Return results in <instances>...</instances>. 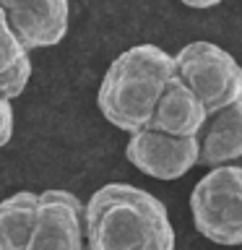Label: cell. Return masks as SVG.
<instances>
[{
  "label": "cell",
  "mask_w": 242,
  "mask_h": 250,
  "mask_svg": "<svg viewBox=\"0 0 242 250\" xmlns=\"http://www.w3.org/2000/svg\"><path fill=\"white\" fill-rule=\"evenodd\" d=\"M86 250H175V227L154 193L107 183L83 203Z\"/></svg>",
  "instance_id": "obj_1"
},
{
  "label": "cell",
  "mask_w": 242,
  "mask_h": 250,
  "mask_svg": "<svg viewBox=\"0 0 242 250\" xmlns=\"http://www.w3.org/2000/svg\"><path fill=\"white\" fill-rule=\"evenodd\" d=\"M175 78V58L167 50L156 44H136L120 52L107 68L97 104L104 120L117 130H146L164 89Z\"/></svg>",
  "instance_id": "obj_2"
},
{
  "label": "cell",
  "mask_w": 242,
  "mask_h": 250,
  "mask_svg": "<svg viewBox=\"0 0 242 250\" xmlns=\"http://www.w3.org/2000/svg\"><path fill=\"white\" fill-rule=\"evenodd\" d=\"M31 78V58L0 11V97L16 99L26 91Z\"/></svg>",
  "instance_id": "obj_10"
},
{
  "label": "cell",
  "mask_w": 242,
  "mask_h": 250,
  "mask_svg": "<svg viewBox=\"0 0 242 250\" xmlns=\"http://www.w3.org/2000/svg\"><path fill=\"white\" fill-rule=\"evenodd\" d=\"M13 123H16V117H13L11 99L0 97V148L11 144V138H13Z\"/></svg>",
  "instance_id": "obj_12"
},
{
  "label": "cell",
  "mask_w": 242,
  "mask_h": 250,
  "mask_svg": "<svg viewBox=\"0 0 242 250\" xmlns=\"http://www.w3.org/2000/svg\"><path fill=\"white\" fill-rule=\"evenodd\" d=\"M0 11L29 52L60 44L68 34L70 0H0Z\"/></svg>",
  "instance_id": "obj_7"
},
{
  "label": "cell",
  "mask_w": 242,
  "mask_h": 250,
  "mask_svg": "<svg viewBox=\"0 0 242 250\" xmlns=\"http://www.w3.org/2000/svg\"><path fill=\"white\" fill-rule=\"evenodd\" d=\"M37 214V193L19 190L0 201V250H26Z\"/></svg>",
  "instance_id": "obj_11"
},
{
  "label": "cell",
  "mask_w": 242,
  "mask_h": 250,
  "mask_svg": "<svg viewBox=\"0 0 242 250\" xmlns=\"http://www.w3.org/2000/svg\"><path fill=\"white\" fill-rule=\"evenodd\" d=\"M172 58L177 78L198 97L206 115H214L242 97V65L224 47L195 39Z\"/></svg>",
  "instance_id": "obj_3"
},
{
  "label": "cell",
  "mask_w": 242,
  "mask_h": 250,
  "mask_svg": "<svg viewBox=\"0 0 242 250\" xmlns=\"http://www.w3.org/2000/svg\"><path fill=\"white\" fill-rule=\"evenodd\" d=\"M125 156L138 172L156 180H177L198 164V138H175L159 130L130 133Z\"/></svg>",
  "instance_id": "obj_6"
},
{
  "label": "cell",
  "mask_w": 242,
  "mask_h": 250,
  "mask_svg": "<svg viewBox=\"0 0 242 250\" xmlns=\"http://www.w3.org/2000/svg\"><path fill=\"white\" fill-rule=\"evenodd\" d=\"M198 164L224 167L242 156V97L208 115L198 136Z\"/></svg>",
  "instance_id": "obj_8"
},
{
  "label": "cell",
  "mask_w": 242,
  "mask_h": 250,
  "mask_svg": "<svg viewBox=\"0 0 242 250\" xmlns=\"http://www.w3.org/2000/svg\"><path fill=\"white\" fill-rule=\"evenodd\" d=\"M206 117L208 115L198 102V97L180 78H175L164 89L148 128L167 133V136H175V138H195L201 133L203 123H206Z\"/></svg>",
  "instance_id": "obj_9"
},
{
  "label": "cell",
  "mask_w": 242,
  "mask_h": 250,
  "mask_svg": "<svg viewBox=\"0 0 242 250\" xmlns=\"http://www.w3.org/2000/svg\"><path fill=\"white\" fill-rule=\"evenodd\" d=\"M26 250H86L83 203L76 193L62 188L37 193V214Z\"/></svg>",
  "instance_id": "obj_5"
},
{
  "label": "cell",
  "mask_w": 242,
  "mask_h": 250,
  "mask_svg": "<svg viewBox=\"0 0 242 250\" xmlns=\"http://www.w3.org/2000/svg\"><path fill=\"white\" fill-rule=\"evenodd\" d=\"M193 224L224 248L242 245V167L224 164L206 172L190 193Z\"/></svg>",
  "instance_id": "obj_4"
},
{
  "label": "cell",
  "mask_w": 242,
  "mask_h": 250,
  "mask_svg": "<svg viewBox=\"0 0 242 250\" xmlns=\"http://www.w3.org/2000/svg\"><path fill=\"white\" fill-rule=\"evenodd\" d=\"M182 5H187V8H198V11H203V8H214V5H219L222 0H180Z\"/></svg>",
  "instance_id": "obj_13"
}]
</instances>
